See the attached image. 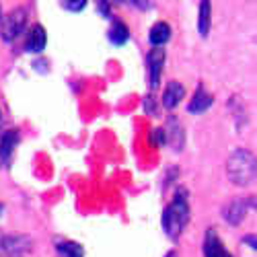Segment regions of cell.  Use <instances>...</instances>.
I'll use <instances>...</instances> for the list:
<instances>
[{
  "label": "cell",
  "instance_id": "6da1fadb",
  "mask_svg": "<svg viewBox=\"0 0 257 257\" xmlns=\"http://www.w3.org/2000/svg\"><path fill=\"white\" fill-rule=\"evenodd\" d=\"M189 220V206H187V198L185 191H179V196L171 202L165 212H163V228L171 239H177L183 232L185 224Z\"/></svg>",
  "mask_w": 257,
  "mask_h": 257
},
{
  "label": "cell",
  "instance_id": "7a4b0ae2",
  "mask_svg": "<svg viewBox=\"0 0 257 257\" xmlns=\"http://www.w3.org/2000/svg\"><path fill=\"white\" fill-rule=\"evenodd\" d=\"M226 173L232 183L247 185L255 177V159L249 151H234L226 163Z\"/></svg>",
  "mask_w": 257,
  "mask_h": 257
},
{
  "label": "cell",
  "instance_id": "3957f363",
  "mask_svg": "<svg viewBox=\"0 0 257 257\" xmlns=\"http://www.w3.org/2000/svg\"><path fill=\"white\" fill-rule=\"evenodd\" d=\"M25 23H27L25 11L23 9L13 11L3 19V23H0V35H3L5 41H13L15 37H19L21 31L25 29Z\"/></svg>",
  "mask_w": 257,
  "mask_h": 257
},
{
  "label": "cell",
  "instance_id": "277c9868",
  "mask_svg": "<svg viewBox=\"0 0 257 257\" xmlns=\"http://www.w3.org/2000/svg\"><path fill=\"white\" fill-rule=\"evenodd\" d=\"M146 60H148V74H151V87L157 89L161 80V72H163V60H165L163 48H153L148 52Z\"/></svg>",
  "mask_w": 257,
  "mask_h": 257
},
{
  "label": "cell",
  "instance_id": "5b68a950",
  "mask_svg": "<svg viewBox=\"0 0 257 257\" xmlns=\"http://www.w3.org/2000/svg\"><path fill=\"white\" fill-rule=\"evenodd\" d=\"M204 257H232L220 243L216 230H208L204 237Z\"/></svg>",
  "mask_w": 257,
  "mask_h": 257
},
{
  "label": "cell",
  "instance_id": "8992f818",
  "mask_svg": "<svg viewBox=\"0 0 257 257\" xmlns=\"http://www.w3.org/2000/svg\"><path fill=\"white\" fill-rule=\"evenodd\" d=\"M46 44H48V33H46V29L41 27V25H33V27L29 29V33H27L25 50L37 54V52H41V50L46 48Z\"/></svg>",
  "mask_w": 257,
  "mask_h": 257
},
{
  "label": "cell",
  "instance_id": "52a82bcc",
  "mask_svg": "<svg viewBox=\"0 0 257 257\" xmlns=\"http://www.w3.org/2000/svg\"><path fill=\"white\" fill-rule=\"evenodd\" d=\"M183 97H185L183 84L181 82H169L165 87V93H163V105L167 107V109H175Z\"/></svg>",
  "mask_w": 257,
  "mask_h": 257
},
{
  "label": "cell",
  "instance_id": "ba28073f",
  "mask_svg": "<svg viewBox=\"0 0 257 257\" xmlns=\"http://www.w3.org/2000/svg\"><path fill=\"white\" fill-rule=\"evenodd\" d=\"M17 144H19V134L17 132H7L3 138H0V165L3 167H7L9 161L13 159Z\"/></svg>",
  "mask_w": 257,
  "mask_h": 257
},
{
  "label": "cell",
  "instance_id": "9c48e42d",
  "mask_svg": "<svg viewBox=\"0 0 257 257\" xmlns=\"http://www.w3.org/2000/svg\"><path fill=\"white\" fill-rule=\"evenodd\" d=\"M212 103H214V97H212L210 93H206L202 87H198L196 95L191 97V101H189V105H187V109H189V113H202V111L208 109Z\"/></svg>",
  "mask_w": 257,
  "mask_h": 257
},
{
  "label": "cell",
  "instance_id": "30bf717a",
  "mask_svg": "<svg viewBox=\"0 0 257 257\" xmlns=\"http://www.w3.org/2000/svg\"><path fill=\"white\" fill-rule=\"evenodd\" d=\"M251 202H241V200H237V202H230L226 208H224V218L230 222V224H239L243 218H245V212H247V206H249Z\"/></svg>",
  "mask_w": 257,
  "mask_h": 257
},
{
  "label": "cell",
  "instance_id": "8fae6325",
  "mask_svg": "<svg viewBox=\"0 0 257 257\" xmlns=\"http://www.w3.org/2000/svg\"><path fill=\"white\" fill-rule=\"evenodd\" d=\"M169 37H171V27L167 23H163V21H161V23H157L151 29V35H148V39H151V44L155 48H163L169 41Z\"/></svg>",
  "mask_w": 257,
  "mask_h": 257
},
{
  "label": "cell",
  "instance_id": "7c38bea8",
  "mask_svg": "<svg viewBox=\"0 0 257 257\" xmlns=\"http://www.w3.org/2000/svg\"><path fill=\"white\" fill-rule=\"evenodd\" d=\"M127 37H130L127 27L121 23V21H113L111 27H109V33H107V39H109L113 46H123L127 41Z\"/></svg>",
  "mask_w": 257,
  "mask_h": 257
},
{
  "label": "cell",
  "instance_id": "4fadbf2b",
  "mask_svg": "<svg viewBox=\"0 0 257 257\" xmlns=\"http://www.w3.org/2000/svg\"><path fill=\"white\" fill-rule=\"evenodd\" d=\"M56 251H58L60 257H84L82 247L78 243H74V241H64V239L58 241L56 243Z\"/></svg>",
  "mask_w": 257,
  "mask_h": 257
},
{
  "label": "cell",
  "instance_id": "5bb4252c",
  "mask_svg": "<svg viewBox=\"0 0 257 257\" xmlns=\"http://www.w3.org/2000/svg\"><path fill=\"white\" fill-rule=\"evenodd\" d=\"M210 13H212L210 3H200L198 29H200V35H202V37H206V35H208V31H210Z\"/></svg>",
  "mask_w": 257,
  "mask_h": 257
},
{
  "label": "cell",
  "instance_id": "9a60e30c",
  "mask_svg": "<svg viewBox=\"0 0 257 257\" xmlns=\"http://www.w3.org/2000/svg\"><path fill=\"white\" fill-rule=\"evenodd\" d=\"M165 142V130L163 127H155V130L151 132V144L153 146H161Z\"/></svg>",
  "mask_w": 257,
  "mask_h": 257
},
{
  "label": "cell",
  "instance_id": "2e32d148",
  "mask_svg": "<svg viewBox=\"0 0 257 257\" xmlns=\"http://www.w3.org/2000/svg\"><path fill=\"white\" fill-rule=\"evenodd\" d=\"M84 7H87V3H84V0H80V3H62V9L72 11V13H78V11H82Z\"/></svg>",
  "mask_w": 257,
  "mask_h": 257
},
{
  "label": "cell",
  "instance_id": "e0dca14e",
  "mask_svg": "<svg viewBox=\"0 0 257 257\" xmlns=\"http://www.w3.org/2000/svg\"><path fill=\"white\" fill-rule=\"evenodd\" d=\"M99 11L103 13V17H109V11H107V5L105 3H99Z\"/></svg>",
  "mask_w": 257,
  "mask_h": 257
},
{
  "label": "cell",
  "instance_id": "ac0fdd59",
  "mask_svg": "<svg viewBox=\"0 0 257 257\" xmlns=\"http://www.w3.org/2000/svg\"><path fill=\"white\" fill-rule=\"evenodd\" d=\"M245 241L249 243V247H251V249H255V247H257V245H255V237H253V234H249V237H245Z\"/></svg>",
  "mask_w": 257,
  "mask_h": 257
},
{
  "label": "cell",
  "instance_id": "d6986e66",
  "mask_svg": "<svg viewBox=\"0 0 257 257\" xmlns=\"http://www.w3.org/2000/svg\"><path fill=\"white\" fill-rule=\"evenodd\" d=\"M165 257H177V253H175V251H169Z\"/></svg>",
  "mask_w": 257,
  "mask_h": 257
},
{
  "label": "cell",
  "instance_id": "ffe728a7",
  "mask_svg": "<svg viewBox=\"0 0 257 257\" xmlns=\"http://www.w3.org/2000/svg\"><path fill=\"white\" fill-rule=\"evenodd\" d=\"M0 210H3V208H0Z\"/></svg>",
  "mask_w": 257,
  "mask_h": 257
}]
</instances>
